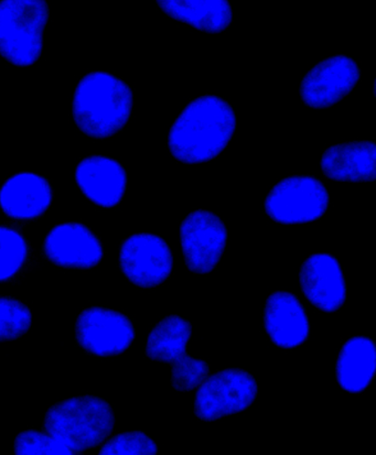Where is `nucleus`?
Here are the masks:
<instances>
[{
    "instance_id": "1",
    "label": "nucleus",
    "mask_w": 376,
    "mask_h": 455,
    "mask_svg": "<svg viewBox=\"0 0 376 455\" xmlns=\"http://www.w3.org/2000/svg\"><path fill=\"white\" fill-rule=\"evenodd\" d=\"M236 128L230 104L218 96L205 95L188 105L173 123L169 149L183 164L206 163L226 149Z\"/></svg>"
},
{
    "instance_id": "2",
    "label": "nucleus",
    "mask_w": 376,
    "mask_h": 455,
    "mask_svg": "<svg viewBox=\"0 0 376 455\" xmlns=\"http://www.w3.org/2000/svg\"><path fill=\"white\" fill-rule=\"evenodd\" d=\"M132 92L125 82L105 72H92L79 82L72 115L77 128L95 140L112 137L131 117Z\"/></svg>"
},
{
    "instance_id": "3",
    "label": "nucleus",
    "mask_w": 376,
    "mask_h": 455,
    "mask_svg": "<svg viewBox=\"0 0 376 455\" xmlns=\"http://www.w3.org/2000/svg\"><path fill=\"white\" fill-rule=\"evenodd\" d=\"M116 416L102 398L79 396L54 404L45 413L44 428L73 454L98 447L112 435Z\"/></svg>"
},
{
    "instance_id": "4",
    "label": "nucleus",
    "mask_w": 376,
    "mask_h": 455,
    "mask_svg": "<svg viewBox=\"0 0 376 455\" xmlns=\"http://www.w3.org/2000/svg\"><path fill=\"white\" fill-rule=\"evenodd\" d=\"M48 20L44 0L0 2V55L16 67L35 64L43 52Z\"/></svg>"
},
{
    "instance_id": "5",
    "label": "nucleus",
    "mask_w": 376,
    "mask_h": 455,
    "mask_svg": "<svg viewBox=\"0 0 376 455\" xmlns=\"http://www.w3.org/2000/svg\"><path fill=\"white\" fill-rule=\"evenodd\" d=\"M191 334L189 322L178 315H169L155 326L147 339V356L172 365V385L178 392L198 388L209 376V366L204 361L187 355Z\"/></svg>"
},
{
    "instance_id": "6",
    "label": "nucleus",
    "mask_w": 376,
    "mask_h": 455,
    "mask_svg": "<svg viewBox=\"0 0 376 455\" xmlns=\"http://www.w3.org/2000/svg\"><path fill=\"white\" fill-rule=\"evenodd\" d=\"M328 205L327 188L317 179L304 176L284 179L265 200L266 213L282 224L314 222L325 213Z\"/></svg>"
},
{
    "instance_id": "7",
    "label": "nucleus",
    "mask_w": 376,
    "mask_h": 455,
    "mask_svg": "<svg viewBox=\"0 0 376 455\" xmlns=\"http://www.w3.org/2000/svg\"><path fill=\"white\" fill-rule=\"evenodd\" d=\"M258 394L253 376L240 369H228L208 376L199 386L195 402L196 416L204 421L241 412L249 408Z\"/></svg>"
},
{
    "instance_id": "8",
    "label": "nucleus",
    "mask_w": 376,
    "mask_h": 455,
    "mask_svg": "<svg viewBox=\"0 0 376 455\" xmlns=\"http://www.w3.org/2000/svg\"><path fill=\"white\" fill-rule=\"evenodd\" d=\"M79 346L92 355H121L135 339V329L121 312L92 307L82 311L76 323Z\"/></svg>"
},
{
    "instance_id": "9",
    "label": "nucleus",
    "mask_w": 376,
    "mask_h": 455,
    "mask_svg": "<svg viewBox=\"0 0 376 455\" xmlns=\"http://www.w3.org/2000/svg\"><path fill=\"white\" fill-rule=\"evenodd\" d=\"M226 225L205 210L188 215L180 227V243L187 267L195 274H209L221 259L227 246Z\"/></svg>"
},
{
    "instance_id": "10",
    "label": "nucleus",
    "mask_w": 376,
    "mask_h": 455,
    "mask_svg": "<svg viewBox=\"0 0 376 455\" xmlns=\"http://www.w3.org/2000/svg\"><path fill=\"white\" fill-rule=\"evenodd\" d=\"M119 264L126 278L140 288H154L172 274L171 248L154 234H135L123 243Z\"/></svg>"
},
{
    "instance_id": "11",
    "label": "nucleus",
    "mask_w": 376,
    "mask_h": 455,
    "mask_svg": "<svg viewBox=\"0 0 376 455\" xmlns=\"http://www.w3.org/2000/svg\"><path fill=\"white\" fill-rule=\"evenodd\" d=\"M359 80L357 64L346 55H337L324 60L307 73L300 96L307 107L327 108L345 99Z\"/></svg>"
},
{
    "instance_id": "12",
    "label": "nucleus",
    "mask_w": 376,
    "mask_h": 455,
    "mask_svg": "<svg viewBox=\"0 0 376 455\" xmlns=\"http://www.w3.org/2000/svg\"><path fill=\"white\" fill-rule=\"evenodd\" d=\"M47 259L59 267L87 270L103 259L102 243L93 232L80 223L57 225L44 243Z\"/></svg>"
},
{
    "instance_id": "13",
    "label": "nucleus",
    "mask_w": 376,
    "mask_h": 455,
    "mask_svg": "<svg viewBox=\"0 0 376 455\" xmlns=\"http://www.w3.org/2000/svg\"><path fill=\"white\" fill-rule=\"evenodd\" d=\"M300 280L306 298L321 311H337L346 301L345 277L332 255L310 256L301 266Z\"/></svg>"
},
{
    "instance_id": "14",
    "label": "nucleus",
    "mask_w": 376,
    "mask_h": 455,
    "mask_svg": "<svg viewBox=\"0 0 376 455\" xmlns=\"http://www.w3.org/2000/svg\"><path fill=\"white\" fill-rule=\"evenodd\" d=\"M77 187L91 202L102 208H114L125 195L127 176L123 165L103 156H91L76 170Z\"/></svg>"
},
{
    "instance_id": "15",
    "label": "nucleus",
    "mask_w": 376,
    "mask_h": 455,
    "mask_svg": "<svg viewBox=\"0 0 376 455\" xmlns=\"http://www.w3.org/2000/svg\"><path fill=\"white\" fill-rule=\"evenodd\" d=\"M52 200L53 191L48 180L32 172L17 173L0 188V208L8 218L15 220L40 218Z\"/></svg>"
},
{
    "instance_id": "16",
    "label": "nucleus",
    "mask_w": 376,
    "mask_h": 455,
    "mask_svg": "<svg viewBox=\"0 0 376 455\" xmlns=\"http://www.w3.org/2000/svg\"><path fill=\"white\" fill-rule=\"evenodd\" d=\"M264 323L269 338L279 347H300L308 338V318L300 300L291 292L278 291L269 296Z\"/></svg>"
},
{
    "instance_id": "17",
    "label": "nucleus",
    "mask_w": 376,
    "mask_h": 455,
    "mask_svg": "<svg viewBox=\"0 0 376 455\" xmlns=\"http://www.w3.org/2000/svg\"><path fill=\"white\" fill-rule=\"evenodd\" d=\"M376 147L372 141H353L330 147L321 170L334 181L371 182L376 178Z\"/></svg>"
},
{
    "instance_id": "18",
    "label": "nucleus",
    "mask_w": 376,
    "mask_h": 455,
    "mask_svg": "<svg viewBox=\"0 0 376 455\" xmlns=\"http://www.w3.org/2000/svg\"><path fill=\"white\" fill-rule=\"evenodd\" d=\"M157 4L172 20L208 34H220L232 22V8L227 0H160Z\"/></svg>"
},
{
    "instance_id": "19",
    "label": "nucleus",
    "mask_w": 376,
    "mask_h": 455,
    "mask_svg": "<svg viewBox=\"0 0 376 455\" xmlns=\"http://www.w3.org/2000/svg\"><path fill=\"white\" fill-rule=\"evenodd\" d=\"M376 371V349L368 338L356 337L343 346L337 363L339 385L348 393L364 392Z\"/></svg>"
},
{
    "instance_id": "20",
    "label": "nucleus",
    "mask_w": 376,
    "mask_h": 455,
    "mask_svg": "<svg viewBox=\"0 0 376 455\" xmlns=\"http://www.w3.org/2000/svg\"><path fill=\"white\" fill-rule=\"evenodd\" d=\"M28 257V243L20 233L0 227V283L15 277Z\"/></svg>"
},
{
    "instance_id": "21",
    "label": "nucleus",
    "mask_w": 376,
    "mask_h": 455,
    "mask_svg": "<svg viewBox=\"0 0 376 455\" xmlns=\"http://www.w3.org/2000/svg\"><path fill=\"white\" fill-rule=\"evenodd\" d=\"M31 322L28 307L16 299L0 297V342L21 338L28 332Z\"/></svg>"
},
{
    "instance_id": "22",
    "label": "nucleus",
    "mask_w": 376,
    "mask_h": 455,
    "mask_svg": "<svg viewBox=\"0 0 376 455\" xmlns=\"http://www.w3.org/2000/svg\"><path fill=\"white\" fill-rule=\"evenodd\" d=\"M157 444L140 431L125 432L114 436L100 450V455H155Z\"/></svg>"
},
{
    "instance_id": "23",
    "label": "nucleus",
    "mask_w": 376,
    "mask_h": 455,
    "mask_svg": "<svg viewBox=\"0 0 376 455\" xmlns=\"http://www.w3.org/2000/svg\"><path fill=\"white\" fill-rule=\"evenodd\" d=\"M17 455H72L70 449L64 447L52 435L36 430L21 432L16 436Z\"/></svg>"
}]
</instances>
